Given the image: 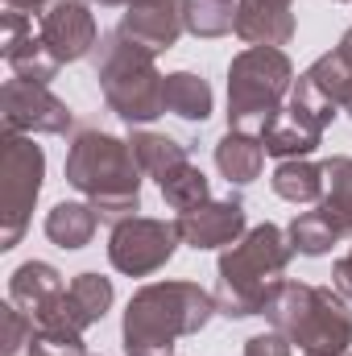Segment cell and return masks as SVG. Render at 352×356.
<instances>
[{
  "mask_svg": "<svg viewBox=\"0 0 352 356\" xmlns=\"http://www.w3.org/2000/svg\"><path fill=\"white\" fill-rule=\"evenodd\" d=\"M211 315H220L216 294L199 282H150L125 307V353L129 356H175L182 336H199Z\"/></svg>",
  "mask_w": 352,
  "mask_h": 356,
  "instance_id": "cell-1",
  "label": "cell"
},
{
  "mask_svg": "<svg viewBox=\"0 0 352 356\" xmlns=\"http://www.w3.org/2000/svg\"><path fill=\"white\" fill-rule=\"evenodd\" d=\"M141 162L129 137H112L104 129L75 133L67 149V182L99 211V220H129L141 211Z\"/></svg>",
  "mask_w": 352,
  "mask_h": 356,
  "instance_id": "cell-2",
  "label": "cell"
},
{
  "mask_svg": "<svg viewBox=\"0 0 352 356\" xmlns=\"http://www.w3.org/2000/svg\"><path fill=\"white\" fill-rule=\"evenodd\" d=\"M262 315L303 356H349L352 353V311L336 286L278 282L265 298Z\"/></svg>",
  "mask_w": 352,
  "mask_h": 356,
  "instance_id": "cell-3",
  "label": "cell"
},
{
  "mask_svg": "<svg viewBox=\"0 0 352 356\" xmlns=\"http://www.w3.org/2000/svg\"><path fill=\"white\" fill-rule=\"evenodd\" d=\"M294 249L286 241V232L278 224H257L249 228L237 245H228L220 253L216 266V307L228 319H249L262 315L269 290L282 282V273L290 266Z\"/></svg>",
  "mask_w": 352,
  "mask_h": 356,
  "instance_id": "cell-4",
  "label": "cell"
},
{
  "mask_svg": "<svg viewBox=\"0 0 352 356\" xmlns=\"http://www.w3.org/2000/svg\"><path fill=\"white\" fill-rule=\"evenodd\" d=\"M154 58V50L137 46L120 29L104 33L95 46V79L104 104L133 129H145L150 120L166 116V75L158 71Z\"/></svg>",
  "mask_w": 352,
  "mask_h": 356,
  "instance_id": "cell-5",
  "label": "cell"
},
{
  "mask_svg": "<svg viewBox=\"0 0 352 356\" xmlns=\"http://www.w3.org/2000/svg\"><path fill=\"white\" fill-rule=\"evenodd\" d=\"M294 63L278 46H249L228 67V129L265 137L294 88Z\"/></svg>",
  "mask_w": 352,
  "mask_h": 356,
  "instance_id": "cell-6",
  "label": "cell"
},
{
  "mask_svg": "<svg viewBox=\"0 0 352 356\" xmlns=\"http://www.w3.org/2000/svg\"><path fill=\"white\" fill-rule=\"evenodd\" d=\"M46 178V154L33 137L25 133H4L0 141V249H17L33 203L42 195Z\"/></svg>",
  "mask_w": 352,
  "mask_h": 356,
  "instance_id": "cell-7",
  "label": "cell"
},
{
  "mask_svg": "<svg viewBox=\"0 0 352 356\" xmlns=\"http://www.w3.org/2000/svg\"><path fill=\"white\" fill-rule=\"evenodd\" d=\"M336 112H340V108L315 88L311 75L303 71V75L294 79V88H290L286 108H282L278 120L265 129V137H262L265 154H269V158H282V162L315 154V149L323 145V133H328V124L336 120Z\"/></svg>",
  "mask_w": 352,
  "mask_h": 356,
  "instance_id": "cell-8",
  "label": "cell"
},
{
  "mask_svg": "<svg viewBox=\"0 0 352 356\" xmlns=\"http://www.w3.org/2000/svg\"><path fill=\"white\" fill-rule=\"evenodd\" d=\"M182 236H178L175 220H154V216H129L120 224H112L108 236V261L125 277H150L158 269L170 266L178 253Z\"/></svg>",
  "mask_w": 352,
  "mask_h": 356,
  "instance_id": "cell-9",
  "label": "cell"
},
{
  "mask_svg": "<svg viewBox=\"0 0 352 356\" xmlns=\"http://www.w3.org/2000/svg\"><path fill=\"white\" fill-rule=\"evenodd\" d=\"M0 120L4 133H42V137H63L75 124V112L67 108V99H58L46 83L33 79H4L0 88Z\"/></svg>",
  "mask_w": 352,
  "mask_h": 356,
  "instance_id": "cell-10",
  "label": "cell"
},
{
  "mask_svg": "<svg viewBox=\"0 0 352 356\" xmlns=\"http://www.w3.org/2000/svg\"><path fill=\"white\" fill-rule=\"evenodd\" d=\"M38 33H42L46 50L63 67L95 54V46H99V29H95L91 0H50L46 13L38 17Z\"/></svg>",
  "mask_w": 352,
  "mask_h": 356,
  "instance_id": "cell-11",
  "label": "cell"
},
{
  "mask_svg": "<svg viewBox=\"0 0 352 356\" xmlns=\"http://www.w3.org/2000/svg\"><path fill=\"white\" fill-rule=\"evenodd\" d=\"M182 245H191L195 253H207V249H228L237 245L245 232H249V211L237 195L228 199H207L203 207L195 211H182L175 220Z\"/></svg>",
  "mask_w": 352,
  "mask_h": 356,
  "instance_id": "cell-12",
  "label": "cell"
},
{
  "mask_svg": "<svg viewBox=\"0 0 352 356\" xmlns=\"http://www.w3.org/2000/svg\"><path fill=\"white\" fill-rule=\"evenodd\" d=\"M112 282L99 273H75V282L63 290V298L38 319V327H71V332H88L95 327L108 311H112Z\"/></svg>",
  "mask_w": 352,
  "mask_h": 356,
  "instance_id": "cell-13",
  "label": "cell"
},
{
  "mask_svg": "<svg viewBox=\"0 0 352 356\" xmlns=\"http://www.w3.org/2000/svg\"><path fill=\"white\" fill-rule=\"evenodd\" d=\"M4 38H0V54L8 63V71L17 79H33V83H50L58 75V58L46 50L42 33H38V21L33 17H17V13H4Z\"/></svg>",
  "mask_w": 352,
  "mask_h": 356,
  "instance_id": "cell-14",
  "label": "cell"
},
{
  "mask_svg": "<svg viewBox=\"0 0 352 356\" xmlns=\"http://www.w3.org/2000/svg\"><path fill=\"white\" fill-rule=\"evenodd\" d=\"M120 33L154 54H166L182 38V0H133L120 17Z\"/></svg>",
  "mask_w": 352,
  "mask_h": 356,
  "instance_id": "cell-15",
  "label": "cell"
},
{
  "mask_svg": "<svg viewBox=\"0 0 352 356\" xmlns=\"http://www.w3.org/2000/svg\"><path fill=\"white\" fill-rule=\"evenodd\" d=\"M241 42L249 46H286L294 38V4L278 0H237V29Z\"/></svg>",
  "mask_w": 352,
  "mask_h": 356,
  "instance_id": "cell-16",
  "label": "cell"
},
{
  "mask_svg": "<svg viewBox=\"0 0 352 356\" xmlns=\"http://www.w3.org/2000/svg\"><path fill=\"white\" fill-rule=\"evenodd\" d=\"M63 273L50 266V261H25V266L13 269L8 277V302H17L33 323L63 298Z\"/></svg>",
  "mask_w": 352,
  "mask_h": 356,
  "instance_id": "cell-17",
  "label": "cell"
},
{
  "mask_svg": "<svg viewBox=\"0 0 352 356\" xmlns=\"http://www.w3.org/2000/svg\"><path fill=\"white\" fill-rule=\"evenodd\" d=\"M265 166V145L262 137H249V133H237L228 129L220 141H216V170L228 178V186H249L262 178Z\"/></svg>",
  "mask_w": 352,
  "mask_h": 356,
  "instance_id": "cell-18",
  "label": "cell"
},
{
  "mask_svg": "<svg viewBox=\"0 0 352 356\" xmlns=\"http://www.w3.org/2000/svg\"><path fill=\"white\" fill-rule=\"evenodd\" d=\"M319 211L336 224V232L352 241V158L349 154H332L323 162V199Z\"/></svg>",
  "mask_w": 352,
  "mask_h": 356,
  "instance_id": "cell-19",
  "label": "cell"
},
{
  "mask_svg": "<svg viewBox=\"0 0 352 356\" xmlns=\"http://www.w3.org/2000/svg\"><path fill=\"white\" fill-rule=\"evenodd\" d=\"M95 228H99V211L91 203H54L46 211V236L58 249H83V245H91Z\"/></svg>",
  "mask_w": 352,
  "mask_h": 356,
  "instance_id": "cell-20",
  "label": "cell"
},
{
  "mask_svg": "<svg viewBox=\"0 0 352 356\" xmlns=\"http://www.w3.org/2000/svg\"><path fill=\"white\" fill-rule=\"evenodd\" d=\"M129 145H133L141 170L154 178V182H162V178L170 175V170H178L182 162H191V158H186V145H182L178 137H170V133L133 129V133H129Z\"/></svg>",
  "mask_w": 352,
  "mask_h": 356,
  "instance_id": "cell-21",
  "label": "cell"
},
{
  "mask_svg": "<svg viewBox=\"0 0 352 356\" xmlns=\"http://www.w3.org/2000/svg\"><path fill=\"white\" fill-rule=\"evenodd\" d=\"M211 88L207 79H199L195 71H175L166 75V112L178 120H191V124H203L211 116Z\"/></svg>",
  "mask_w": 352,
  "mask_h": 356,
  "instance_id": "cell-22",
  "label": "cell"
},
{
  "mask_svg": "<svg viewBox=\"0 0 352 356\" xmlns=\"http://www.w3.org/2000/svg\"><path fill=\"white\" fill-rule=\"evenodd\" d=\"M269 182H273V195L286 203H319L323 199V166H315L307 158L278 162Z\"/></svg>",
  "mask_w": 352,
  "mask_h": 356,
  "instance_id": "cell-23",
  "label": "cell"
},
{
  "mask_svg": "<svg viewBox=\"0 0 352 356\" xmlns=\"http://www.w3.org/2000/svg\"><path fill=\"white\" fill-rule=\"evenodd\" d=\"M307 75H311V83L323 91L340 112H349L352 120V58L336 46L332 54H323V58H315L311 67H307Z\"/></svg>",
  "mask_w": 352,
  "mask_h": 356,
  "instance_id": "cell-24",
  "label": "cell"
},
{
  "mask_svg": "<svg viewBox=\"0 0 352 356\" xmlns=\"http://www.w3.org/2000/svg\"><path fill=\"white\" fill-rule=\"evenodd\" d=\"M286 241H290V249L303 253V257H323V253H332V245H340L344 236H340L336 224L315 207V211H303V216L290 220Z\"/></svg>",
  "mask_w": 352,
  "mask_h": 356,
  "instance_id": "cell-25",
  "label": "cell"
},
{
  "mask_svg": "<svg viewBox=\"0 0 352 356\" xmlns=\"http://www.w3.org/2000/svg\"><path fill=\"white\" fill-rule=\"evenodd\" d=\"M158 191H162L166 207H175L178 216H182V211H195V207H203V203L211 199L207 175H203L199 166H191V162H182L178 170H170V175L158 182Z\"/></svg>",
  "mask_w": 352,
  "mask_h": 356,
  "instance_id": "cell-26",
  "label": "cell"
},
{
  "mask_svg": "<svg viewBox=\"0 0 352 356\" xmlns=\"http://www.w3.org/2000/svg\"><path fill=\"white\" fill-rule=\"evenodd\" d=\"M182 29L195 38H224L237 29V4H228V0H182Z\"/></svg>",
  "mask_w": 352,
  "mask_h": 356,
  "instance_id": "cell-27",
  "label": "cell"
},
{
  "mask_svg": "<svg viewBox=\"0 0 352 356\" xmlns=\"http://www.w3.org/2000/svg\"><path fill=\"white\" fill-rule=\"evenodd\" d=\"M0 315H4V353H0V356H29L38 323H33L17 302H4V307H0Z\"/></svg>",
  "mask_w": 352,
  "mask_h": 356,
  "instance_id": "cell-28",
  "label": "cell"
},
{
  "mask_svg": "<svg viewBox=\"0 0 352 356\" xmlns=\"http://www.w3.org/2000/svg\"><path fill=\"white\" fill-rule=\"evenodd\" d=\"M29 356H88V344H83V332H71V327H38Z\"/></svg>",
  "mask_w": 352,
  "mask_h": 356,
  "instance_id": "cell-29",
  "label": "cell"
},
{
  "mask_svg": "<svg viewBox=\"0 0 352 356\" xmlns=\"http://www.w3.org/2000/svg\"><path fill=\"white\" fill-rule=\"evenodd\" d=\"M294 353V344L282 336V332H262V336H249L245 340V356H290Z\"/></svg>",
  "mask_w": 352,
  "mask_h": 356,
  "instance_id": "cell-30",
  "label": "cell"
},
{
  "mask_svg": "<svg viewBox=\"0 0 352 356\" xmlns=\"http://www.w3.org/2000/svg\"><path fill=\"white\" fill-rule=\"evenodd\" d=\"M332 286H336V290L352 302V249L336 261V266H332Z\"/></svg>",
  "mask_w": 352,
  "mask_h": 356,
  "instance_id": "cell-31",
  "label": "cell"
},
{
  "mask_svg": "<svg viewBox=\"0 0 352 356\" xmlns=\"http://www.w3.org/2000/svg\"><path fill=\"white\" fill-rule=\"evenodd\" d=\"M0 4H4V13H17V17H33V21H38V17L46 13V4H50V0H0Z\"/></svg>",
  "mask_w": 352,
  "mask_h": 356,
  "instance_id": "cell-32",
  "label": "cell"
},
{
  "mask_svg": "<svg viewBox=\"0 0 352 356\" xmlns=\"http://www.w3.org/2000/svg\"><path fill=\"white\" fill-rule=\"evenodd\" d=\"M91 4H104V8H129L133 0H91Z\"/></svg>",
  "mask_w": 352,
  "mask_h": 356,
  "instance_id": "cell-33",
  "label": "cell"
},
{
  "mask_svg": "<svg viewBox=\"0 0 352 356\" xmlns=\"http://www.w3.org/2000/svg\"><path fill=\"white\" fill-rule=\"evenodd\" d=\"M340 50H344V54H349V58H352V29H349V33H344V38H340Z\"/></svg>",
  "mask_w": 352,
  "mask_h": 356,
  "instance_id": "cell-34",
  "label": "cell"
},
{
  "mask_svg": "<svg viewBox=\"0 0 352 356\" xmlns=\"http://www.w3.org/2000/svg\"><path fill=\"white\" fill-rule=\"evenodd\" d=\"M278 4H294V0H278Z\"/></svg>",
  "mask_w": 352,
  "mask_h": 356,
  "instance_id": "cell-35",
  "label": "cell"
},
{
  "mask_svg": "<svg viewBox=\"0 0 352 356\" xmlns=\"http://www.w3.org/2000/svg\"><path fill=\"white\" fill-rule=\"evenodd\" d=\"M340 4H352V0H340Z\"/></svg>",
  "mask_w": 352,
  "mask_h": 356,
  "instance_id": "cell-36",
  "label": "cell"
},
{
  "mask_svg": "<svg viewBox=\"0 0 352 356\" xmlns=\"http://www.w3.org/2000/svg\"><path fill=\"white\" fill-rule=\"evenodd\" d=\"M228 4H237V0H228Z\"/></svg>",
  "mask_w": 352,
  "mask_h": 356,
  "instance_id": "cell-37",
  "label": "cell"
},
{
  "mask_svg": "<svg viewBox=\"0 0 352 356\" xmlns=\"http://www.w3.org/2000/svg\"><path fill=\"white\" fill-rule=\"evenodd\" d=\"M349 356H352V353H349Z\"/></svg>",
  "mask_w": 352,
  "mask_h": 356,
  "instance_id": "cell-38",
  "label": "cell"
}]
</instances>
